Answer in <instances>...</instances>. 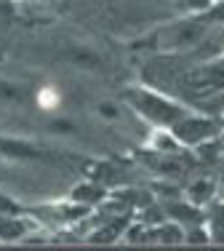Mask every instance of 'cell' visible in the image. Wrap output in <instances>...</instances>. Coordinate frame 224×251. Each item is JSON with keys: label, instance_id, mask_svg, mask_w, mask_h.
Listing matches in <instances>:
<instances>
[{"label": "cell", "instance_id": "5", "mask_svg": "<svg viewBox=\"0 0 224 251\" xmlns=\"http://www.w3.org/2000/svg\"><path fill=\"white\" fill-rule=\"evenodd\" d=\"M102 198H104V190L99 184H83V187L72 190V203H80V206H91V203H96Z\"/></svg>", "mask_w": 224, "mask_h": 251}, {"label": "cell", "instance_id": "1", "mask_svg": "<svg viewBox=\"0 0 224 251\" xmlns=\"http://www.w3.org/2000/svg\"><path fill=\"white\" fill-rule=\"evenodd\" d=\"M126 99H128V104L144 118V121L155 123L157 128H171V126L187 112L184 107L176 104L174 99L163 97V94H157V91H150V88H139V86L128 88Z\"/></svg>", "mask_w": 224, "mask_h": 251}, {"label": "cell", "instance_id": "6", "mask_svg": "<svg viewBox=\"0 0 224 251\" xmlns=\"http://www.w3.org/2000/svg\"><path fill=\"white\" fill-rule=\"evenodd\" d=\"M184 243H190V246H203V243H211L205 225H198V227H192V230H184Z\"/></svg>", "mask_w": 224, "mask_h": 251}, {"label": "cell", "instance_id": "7", "mask_svg": "<svg viewBox=\"0 0 224 251\" xmlns=\"http://www.w3.org/2000/svg\"><path fill=\"white\" fill-rule=\"evenodd\" d=\"M219 139H222V145H224V134H222V136H219Z\"/></svg>", "mask_w": 224, "mask_h": 251}, {"label": "cell", "instance_id": "4", "mask_svg": "<svg viewBox=\"0 0 224 251\" xmlns=\"http://www.w3.org/2000/svg\"><path fill=\"white\" fill-rule=\"evenodd\" d=\"M29 232L27 219H16L8 217V214H0V241H24Z\"/></svg>", "mask_w": 224, "mask_h": 251}, {"label": "cell", "instance_id": "2", "mask_svg": "<svg viewBox=\"0 0 224 251\" xmlns=\"http://www.w3.org/2000/svg\"><path fill=\"white\" fill-rule=\"evenodd\" d=\"M168 131L174 134V139L179 142V145L195 147V145H200V142L211 139V136H219V123H216L214 118L190 115V112H184V115L171 126Z\"/></svg>", "mask_w": 224, "mask_h": 251}, {"label": "cell", "instance_id": "8", "mask_svg": "<svg viewBox=\"0 0 224 251\" xmlns=\"http://www.w3.org/2000/svg\"><path fill=\"white\" fill-rule=\"evenodd\" d=\"M222 203H224V201H222Z\"/></svg>", "mask_w": 224, "mask_h": 251}, {"label": "cell", "instance_id": "3", "mask_svg": "<svg viewBox=\"0 0 224 251\" xmlns=\"http://www.w3.org/2000/svg\"><path fill=\"white\" fill-rule=\"evenodd\" d=\"M184 195H187V201L190 203H195V206H208L211 201H214V195H216V182L211 176H200L195 179V182H190V187L184 190Z\"/></svg>", "mask_w": 224, "mask_h": 251}]
</instances>
